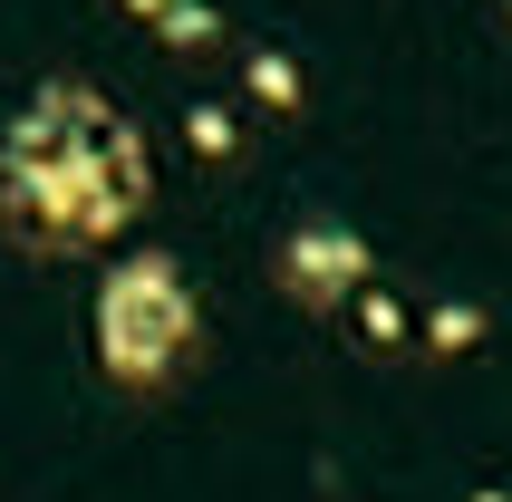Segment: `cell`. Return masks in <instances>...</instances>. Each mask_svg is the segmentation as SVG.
<instances>
[{
    "mask_svg": "<svg viewBox=\"0 0 512 502\" xmlns=\"http://www.w3.org/2000/svg\"><path fill=\"white\" fill-rule=\"evenodd\" d=\"M155 203V155L136 116L87 78L29 87L0 126V223L29 251H107Z\"/></svg>",
    "mask_w": 512,
    "mask_h": 502,
    "instance_id": "6da1fadb",
    "label": "cell"
},
{
    "mask_svg": "<svg viewBox=\"0 0 512 502\" xmlns=\"http://www.w3.org/2000/svg\"><path fill=\"white\" fill-rule=\"evenodd\" d=\"M87 338H97L107 387H126V396L174 387L184 358H194V338H203V309H194L184 261H174V251H126V261H107L97 309H87Z\"/></svg>",
    "mask_w": 512,
    "mask_h": 502,
    "instance_id": "7a4b0ae2",
    "label": "cell"
},
{
    "mask_svg": "<svg viewBox=\"0 0 512 502\" xmlns=\"http://www.w3.org/2000/svg\"><path fill=\"white\" fill-rule=\"evenodd\" d=\"M271 280H281L300 309H348L368 290V232H348L339 213H310L271 242Z\"/></svg>",
    "mask_w": 512,
    "mask_h": 502,
    "instance_id": "3957f363",
    "label": "cell"
},
{
    "mask_svg": "<svg viewBox=\"0 0 512 502\" xmlns=\"http://www.w3.org/2000/svg\"><path fill=\"white\" fill-rule=\"evenodd\" d=\"M242 78H252V97L271 116H300V97H310V87H300V68H290L281 49H252V68H242Z\"/></svg>",
    "mask_w": 512,
    "mask_h": 502,
    "instance_id": "277c9868",
    "label": "cell"
},
{
    "mask_svg": "<svg viewBox=\"0 0 512 502\" xmlns=\"http://www.w3.org/2000/svg\"><path fill=\"white\" fill-rule=\"evenodd\" d=\"M155 39H165V49H213V39H223V10H213V0H174L165 20H155Z\"/></svg>",
    "mask_w": 512,
    "mask_h": 502,
    "instance_id": "5b68a950",
    "label": "cell"
},
{
    "mask_svg": "<svg viewBox=\"0 0 512 502\" xmlns=\"http://www.w3.org/2000/svg\"><path fill=\"white\" fill-rule=\"evenodd\" d=\"M474 338H484V309H474V300H445L426 319V348H474Z\"/></svg>",
    "mask_w": 512,
    "mask_h": 502,
    "instance_id": "8992f818",
    "label": "cell"
},
{
    "mask_svg": "<svg viewBox=\"0 0 512 502\" xmlns=\"http://www.w3.org/2000/svg\"><path fill=\"white\" fill-rule=\"evenodd\" d=\"M358 329H368L377 348H397V338H406V319H397V300H377V290H358Z\"/></svg>",
    "mask_w": 512,
    "mask_h": 502,
    "instance_id": "52a82bcc",
    "label": "cell"
},
{
    "mask_svg": "<svg viewBox=\"0 0 512 502\" xmlns=\"http://www.w3.org/2000/svg\"><path fill=\"white\" fill-rule=\"evenodd\" d=\"M184 136H194V155H232V116L223 107H194V116H184Z\"/></svg>",
    "mask_w": 512,
    "mask_h": 502,
    "instance_id": "ba28073f",
    "label": "cell"
},
{
    "mask_svg": "<svg viewBox=\"0 0 512 502\" xmlns=\"http://www.w3.org/2000/svg\"><path fill=\"white\" fill-rule=\"evenodd\" d=\"M116 10H136V20L155 29V20H165V10H174V0H116Z\"/></svg>",
    "mask_w": 512,
    "mask_h": 502,
    "instance_id": "9c48e42d",
    "label": "cell"
}]
</instances>
